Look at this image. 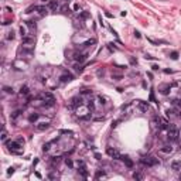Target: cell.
<instances>
[{
    "mask_svg": "<svg viewBox=\"0 0 181 181\" xmlns=\"http://www.w3.org/2000/svg\"><path fill=\"white\" fill-rule=\"evenodd\" d=\"M40 99L43 101V105L44 106H54L55 105V98L51 92H44L40 95Z\"/></svg>",
    "mask_w": 181,
    "mask_h": 181,
    "instance_id": "1",
    "label": "cell"
},
{
    "mask_svg": "<svg viewBox=\"0 0 181 181\" xmlns=\"http://www.w3.org/2000/svg\"><path fill=\"white\" fill-rule=\"evenodd\" d=\"M141 164L147 165V167H154V165L159 164V159L153 157V156H143V157L140 159Z\"/></svg>",
    "mask_w": 181,
    "mask_h": 181,
    "instance_id": "2",
    "label": "cell"
},
{
    "mask_svg": "<svg viewBox=\"0 0 181 181\" xmlns=\"http://www.w3.org/2000/svg\"><path fill=\"white\" fill-rule=\"evenodd\" d=\"M89 108L88 106H82V105H81V106H78L77 108V115L78 116L81 117V119H89L90 117V112H89Z\"/></svg>",
    "mask_w": 181,
    "mask_h": 181,
    "instance_id": "3",
    "label": "cell"
},
{
    "mask_svg": "<svg viewBox=\"0 0 181 181\" xmlns=\"http://www.w3.org/2000/svg\"><path fill=\"white\" fill-rule=\"evenodd\" d=\"M178 136H180L178 129H177L174 125H170V127H168V140L170 141H177L178 140Z\"/></svg>",
    "mask_w": 181,
    "mask_h": 181,
    "instance_id": "4",
    "label": "cell"
},
{
    "mask_svg": "<svg viewBox=\"0 0 181 181\" xmlns=\"http://www.w3.org/2000/svg\"><path fill=\"white\" fill-rule=\"evenodd\" d=\"M7 147L10 149L11 153H16V154H19V153H20V149L23 147V144L20 143L19 140H16V141H9V143H7Z\"/></svg>",
    "mask_w": 181,
    "mask_h": 181,
    "instance_id": "5",
    "label": "cell"
},
{
    "mask_svg": "<svg viewBox=\"0 0 181 181\" xmlns=\"http://www.w3.org/2000/svg\"><path fill=\"white\" fill-rule=\"evenodd\" d=\"M81 105H82V98H81V96H75V98L71 99L69 108H72V109H77L78 106H81Z\"/></svg>",
    "mask_w": 181,
    "mask_h": 181,
    "instance_id": "6",
    "label": "cell"
},
{
    "mask_svg": "<svg viewBox=\"0 0 181 181\" xmlns=\"http://www.w3.org/2000/svg\"><path fill=\"white\" fill-rule=\"evenodd\" d=\"M106 153H108V156H110V157H112V159L120 160V153L117 152V150L112 149V147H108V149H106Z\"/></svg>",
    "mask_w": 181,
    "mask_h": 181,
    "instance_id": "7",
    "label": "cell"
},
{
    "mask_svg": "<svg viewBox=\"0 0 181 181\" xmlns=\"http://www.w3.org/2000/svg\"><path fill=\"white\" fill-rule=\"evenodd\" d=\"M30 28H31V27H30L28 24L24 21V24H23L21 27H20V31H21V37H27V35H30V34H31Z\"/></svg>",
    "mask_w": 181,
    "mask_h": 181,
    "instance_id": "8",
    "label": "cell"
},
{
    "mask_svg": "<svg viewBox=\"0 0 181 181\" xmlns=\"http://www.w3.org/2000/svg\"><path fill=\"white\" fill-rule=\"evenodd\" d=\"M48 127H50V123L48 122H40V123H37V126H35V130L37 132H44V130H47Z\"/></svg>",
    "mask_w": 181,
    "mask_h": 181,
    "instance_id": "9",
    "label": "cell"
},
{
    "mask_svg": "<svg viewBox=\"0 0 181 181\" xmlns=\"http://www.w3.org/2000/svg\"><path fill=\"white\" fill-rule=\"evenodd\" d=\"M120 160H123V161H125L126 167H129V168L133 167V161L130 160V157H127V156H120Z\"/></svg>",
    "mask_w": 181,
    "mask_h": 181,
    "instance_id": "10",
    "label": "cell"
},
{
    "mask_svg": "<svg viewBox=\"0 0 181 181\" xmlns=\"http://www.w3.org/2000/svg\"><path fill=\"white\" fill-rule=\"evenodd\" d=\"M21 43L24 45H31L34 44V37H30V35H27V37H23L21 38Z\"/></svg>",
    "mask_w": 181,
    "mask_h": 181,
    "instance_id": "11",
    "label": "cell"
},
{
    "mask_svg": "<svg viewBox=\"0 0 181 181\" xmlns=\"http://www.w3.org/2000/svg\"><path fill=\"white\" fill-rule=\"evenodd\" d=\"M160 152H161L163 154H170V153H173V146H170V144L163 146L161 149H160Z\"/></svg>",
    "mask_w": 181,
    "mask_h": 181,
    "instance_id": "12",
    "label": "cell"
},
{
    "mask_svg": "<svg viewBox=\"0 0 181 181\" xmlns=\"http://www.w3.org/2000/svg\"><path fill=\"white\" fill-rule=\"evenodd\" d=\"M159 127L161 129V130H164V129H168V127H170V123H168L165 119H161V117H160V125H159Z\"/></svg>",
    "mask_w": 181,
    "mask_h": 181,
    "instance_id": "13",
    "label": "cell"
},
{
    "mask_svg": "<svg viewBox=\"0 0 181 181\" xmlns=\"http://www.w3.org/2000/svg\"><path fill=\"white\" fill-rule=\"evenodd\" d=\"M74 59H75V61H78V62H84L86 59V54H75Z\"/></svg>",
    "mask_w": 181,
    "mask_h": 181,
    "instance_id": "14",
    "label": "cell"
},
{
    "mask_svg": "<svg viewBox=\"0 0 181 181\" xmlns=\"http://www.w3.org/2000/svg\"><path fill=\"white\" fill-rule=\"evenodd\" d=\"M171 170H181V161L180 160H174L171 163Z\"/></svg>",
    "mask_w": 181,
    "mask_h": 181,
    "instance_id": "15",
    "label": "cell"
},
{
    "mask_svg": "<svg viewBox=\"0 0 181 181\" xmlns=\"http://www.w3.org/2000/svg\"><path fill=\"white\" fill-rule=\"evenodd\" d=\"M139 108H140L141 112H147L149 110V103L147 102H139Z\"/></svg>",
    "mask_w": 181,
    "mask_h": 181,
    "instance_id": "16",
    "label": "cell"
},
{
    "mask_svg": "<svg viewBox=\"0 0 181 181\" xmlns=\"http://www.w3.org/2000/svg\"><path fill=\"white\" fill-rule=\"evenodd\" d=\"M61 82H69V81H72V75H69V74H64V75H61Z\"/></svg>",
    "mask_w": 181,
    "mask_h": 181,
    "instance_id": "17",
    "label": "cell"
},
{
    "mask_svg": "<svg viewBox=\"0 0 181 181\" xmlns=\"http://www.w3.org/2000/svg\"><path fill=\"white\" fill-rule=\"evenodd\" d=\"M38 117H40V115H38V113H33L31 116L28 117L30 123H34V122H37V120H38Z\"/></svg>",
    "mask_w": 181,
    "mask_h": 181,
    "instance_id": "18",
    "label": "cell"
},
{
    "mask_svg": "<svg viewBox=\"0 0 181 181\" xmlns=\"http://www.w3.org/2000/svg\"><path fill=\"white\" fill-rule=\"evenodd\" d=\"M170 89H171V85H164L161 89H160V92H161V93H164V95H167V93H168V90H170Z\"/></svg>",
    "mask_w": 181,
    "mask_h": 181,
    "instance_id": "19",
    "label": "cell"
},
{
    "mask_svg": "<svg viewBox=\"0 0 181 181\" xmlns=\"http://www.w3.org/2000/svg\"><path fill=\"white\" fill-rule=\"evenodd\" d=\"M95 43H96V40H95V38H92V40H88L86 43H84V44H82V47H90V45L95 44Z\"/></svg>",
    "mask_w": 181,
    "mask_h": 181,
    "instance_id": "20",
    "label": "cell"
},
{
    "mask_svg": "<svg viewBox=\"0 0 181 181\" xmlns=\"http://www.w3.org/2000/svg\"><path fill=\"white\" fill-rule=\"evenodd\" d=\"M167 116H173V115H178V110H176V109H167Z\"/></svg>",
    "mask_w": 181,
    "mask_h": 181,
    "instance_id": "21",
    "label": "cell"
},
{
    "mask_svg": "<svg viewBox=\"0 0 181 181\" xmlns=\"http://www.w3.org/2000/svg\"><path fill=\"white\" fill-rule=\"evenodd\" d=\"M103 177H106L105 171H98V173L95 174V178H103Z\"/></svg>",
    "mask_w": 181,
    "mask_h": 181,
    "instance_id": "22",
    "label": "cell"
},
{
    "mask_svg": "<svg viewBox=\"0 0 181 181\" xmlns=\"http://www.w3.org/2000/svg\"><path fill=\"white\" fill-rule=\"evenodd\" d=\"M37 11H38L40 16H44V14L47 13V9H45V7H37Z\"/></svg>",
    "mask_w": 181,
    "mask_h": 181,
    "instance_id": "23",
    "label": "cell"
},
{
    "mask_svg": "<svg viewBox=\"0 0 181 181\" xmlns=\"http://www.w3.org/2000/svg\"><path fill=\"white\" fill-rule=\"evenodd\" d=\"M50 7L52 9V10H57V9H58V2H57V0L51 2V3H50Z\"/></svg>",
    "mask_w": 181,
    "mask_h": 181,
    "instance_id": "24",
    "label": "cell"
},
{
    "mask_svg": "<svg viewBox=\"0 0 181 181\" xmlns=\"http://www.w3.org/2000/svg\"><path fill=\"white\" fill-rule=\"evenodd\" d=\"M28 86L27 85H24V86H21V89H20V92H21V95H27V93H28Z\"/></svg>",
    "mask_w": 181,
    "mask_h": 181,
    "instance_id": "25",
    "label": "cell"
},
{
    "mask_svg": "<svg viewBox=\"0 0 181 181\" xmlns=\"http://www.w3.org/2000/svg\"><path fill=\"white\" fill-rule=\"evenodd\" d=\"M173 105H174V106H177V108H181V99H174Z\"/></svg>",
    "mask_w": 181,
    "mask_h": 181,
    "instance_id": "26",
    "label": "cell"
},
{
    "mask_svg": "<svg viewBox=\"0 0 181 181\" xmlns=\"http://www.w3.org/2000/svg\"><path fill=\"white\" fill-rule=\"evenodd\" d=\"M14 38V31L11 30V31H7V40H13Z\"/></svg>",
    "mask_w": 181,
    "mask_h": 181,
    "instance_id": "27",
    "label": "cell"
},
{
    "mask_svg": "<svg viewBox=\"0 0 181 181\" xmlns=\"http://www.w3.org/2000/svg\"><path fill=\"white\" fill-rule=\"evenodd\" d=\"M6 139H7V132H6V129H3V132H2V140L4 141Z\"/></svg>",
    "mask_w": 181,
    "mask_h": 181,
    "instance_id": "28",
    "label": "cell"
},
{
    "mask_svg": "<svg viewBox=\"0 0 181 181\" xmlns=\"http://www.w3.org/2000/svg\"><path fill=\"white\" fill-rule=\"evenodd\" d=\"M133 178L134 180H141V178H143V176H141V174H139V173H134L133 174Z\"/></svg>",
    "mask_w": 181,
    "mask_h": 181,
    "instance_id": "29",
    "label": "cell"
},
{
    "mask_svg": "<svg viewBox=\"0 0 181 181\" xmlns=\"http://www.w3.org/2000/svg\"><path fill=\"white\" fill-rule=\"evenodd\" d=\"M65 164H67L68 167H72V165H74V163H72L71 159H67V160H65Z\"/></svg>",
    "mask_w": 181,
    "mask_h": 181,
    "instance_id": "30",
    "label": "cell"
},
{
    "mask_svg": "<svg viewBox=\"0 0 181 181\" xmlns=\"http://www.w3.org/2000/svg\"><path fill=\"white\" fill-rule=\"evenodd\" d=\"M6 90V92L7 93H14V90H13V88H9V86H4V88H3Z\"/></svg>",
    "mask_w": 181,
    "mask_h": 181,
    "instance_id": "31",
    "label": "cell"
},
{
    "mask_svg": "<svg viewBox=\"0 0 181 181\" xmlns=\"http://www.w3.org/2000/svg\"><path fill=\"white\" fill-rule=\"evenodd\" d=\"M19 116H20V110H16V112L13 113V120H16Z\"/></svg>",
    "mask_w": 181,
    "mask_h": 181,
    "instance_id": "32",
    "label": "cell"
},
{
    "mask_svg": "<svg viewBox=\"0 0 181 181\" xmlns=\"http://www.w3.org/2000/svg\"><path fill=\"white\" fill-rule=\"evenodd\" d=\"M171 58H173V59H177V58H178V52L173 51V52H171Z\"/></svg>",
    "mask_w": 181,
    "mask_h": 181,
    "instance_id": "33",
    "label": "cell"
},
{
    "mask_svg": "<svg viewBox=\"0 0 181 181\" xmlns=\"http://www.w3.org/2000/svg\"><path fill=\"white\" fill-rule=\"evenodd\" d=\"M75 69H77V72H82V71H84V68L81 67V65H77V67H75Z\"/></svg>",
    "mask_w": 181,
    "mask_h": 181,
    "instance_id": "34",
    "label": "cell"
},
{
    "mask_svg": "<svg viewBox=\"0 0 181 181\" xmlns=\"http://www.w3.org/2000/svg\"><path fill=\"white\" fill-rule=\"evenodd\" d=\"M109 48H110L112 51H115V50H116V47H113V44H109Z\"/></svg>",
    "mask_w": 181,
    "mask_h": 181,
    "instance_id": "35",
    "label": "cell"
},
{
    "mask_svg": "<svg viewBox=\"0 0 181 181\" xmlns=\"http://www.w3.org/2000/svg\"><path fill=\"white\" fill-rule=\"evenodd\" d=\"M150 101H152V102H156V101H154V95H153V93L150 95Z\"/></svg>",
    "mask_w": 181,
    "mask_h": 181,
    "instance_id": "36",
    "label": "cell"
},
{
    "mask_svg": "<svg viewBox=\"0 0 181 181\" xmlns=\"http://www.w3.org/2000/svg\"><path fill=\"white\" fill-rule=\"evenodd\" d=\"M134 35H136L137 38H140V33H139V31H134Z\"/></svg>",
    "mask_w": 181,
    "mask_h": 181,
    "instance_id": "37",
    "label": "cell"
},
{
    "mask_svg": "<svg viewBox=\"0 0 181 181\" xmlns=\"http://www.w3.org/2000/svg\"><path fill=\"white\" fill-rule=\"evenodd\" d=\"M41 2H44V3H47V2H48V0H41Z\"/></svg>",
    "mask_w": 181,
    "mask_h": 181,
    "instance_id": "38",
    "label": "cell"
},
{
    "mask_svg": "<svg viewBox=\"0 0 181 181\" xmlns=\"http://www.w3.org/2000/svg\"><path fill=\"white\" fill-rule=\"evenodd\" d=\"M180 180H181V174H180Z\"/></svg>",
    "mask_w": 181,
    "mask_h": 181,
    "instance_id": "39",
    "label": "cell"
},
{
    "mask_svg": "<svg viewBox=\"0 0 181 181\" xmlns=\"http://www.w3.org/2000/svg\"><path fill=\"white\" fill-rule=\"evenodd\" d=\"M65 2H69V0H65Z\"/></svg>",
    "mask_w": 181,
    "mask_h": 181,
    "instance_id": "40",
    "label": "cell"
},
{
    "mask_svg": "<svg viewBox=\"0 0 181 181\" xmlns=\"http://www.w3.org/2000/svg\"><path fill=\"white\" fill-rule=\"evenodd\" d=\"M180 149H181V147H180Z\"/></svg>",
    "mask_w": 181,
    "mask_h": 181,
    "instance_id": "41",
    "label": "cell"
}]
</instances>
